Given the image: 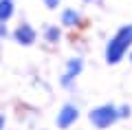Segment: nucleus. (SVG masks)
I'll list each match as a JSON object with an SVG mask.
<instances>
[{
  "mask_svg": "<svg viewBox=\"0 0 132 130\" xmlns=\"http://www.w3.org/2000/svg\"><path fill=\"white\" fill-rule=\"evenodd\" d=\"M130 44H132V24L130 27H123L121 31L110 40L108 49H106V60H108L110 64H117L123 57V53H126V49L130 47Z\"/></svg>",
  "mask_w": 132,
  "mask_h": 130,
  "instance_id": "f257e3e1",
  "label": "nucleus"
},
{
  "mask_svg": "<svg viewBox=\"0 0 132 130\" xmlns=\"http://www.w3.org/2000/svg\"><path fill=\"white\" fill-rule=\"evenodd\" d=\"M117 115L119 112L114 110L112 106H101V108H97V110L90 112V121H93L95 126H99V128H106V126H110L117 119Z\"/></svg>",
  "mask_w": 132,
  "mask_h": 130,
  "instance_id": "f03ea898",
  "label": "nucleus"
},
{
  "mask_svg": "<svg viewBox=\"0 0 132 130\" xmlns=\"http://www.w3.org/2000/svg\"><path fill=\"white\" fill-rule=\"evenodd\" d=\"M75 119H77V108L64 106V110H62L60 117H57V126H60V128H66V126H71Z\"/></svg>",
  "mask_w": 132,
  "mask_h": 130,
  "instance_id": "7ed1b4c3",
  "label": "nucleus"
},
{
  "mask_svg": "<svg viewBox=\"0 0 132 130\" xmlns=\"http://www.w3.org/2000/svg\"><path fill=\"white\" fill-rule=\"evenodd\" d=\"M15 40L22 42V44H31V42L35 40V31H33L29 24H22V27H18V31H15Z\"/></svg>",
  "mask_w": 132,
  "mask_h": 130,
  "instance_id": "20e7f679",
  "label": "nucleus"
},
{
  "mask_svg": "<svg viewBox=\"0 0 132 130\" xmlns=\"http://www.w3.org/2000/svg\"><path fill=\"white\" fill-rule=\"evenodd\" d=\"M13 11V5H11V0H0V20H7Z\"/></svg>",
  "mask_w": 132,
  "mask_h": 130,
  "instance_id": "39448f33",
  "label": "nucleus"
},
{
  "mask_svg": "<svg viewBox=\"0 0 132 130\" xmlns=\"http://www.w3.org/2000/svg\"><path fill=\"white\" fill-rule=\"evenodd\" d=\"M79 68H81V62H79V60L71 62V64H68V73H66V77H64V84H68V82H71V77L79 73Z\"/></svg>",
  "mask_w": 132,
  "mask_h": 130,
  "instance_id": "423d86ee",
  "label": "nucleus"
},
{
  "mask_svg": "<svg viewBox=\"0 0 132 130\" xmlns=\"http://www.w3.org/2000/svg\"><path fill=\"white\" fill-rule=\"evenodd\" d=\"M77 18H79V16H77L75 11H64V18L62 20H64V24H75Z\"/></svg>",
  "mask_w": 132,
  "mask_h": 130,
  "instance_id": "0eeeda50",
  "label": "nucleus"
},
{
  "mask_svg": "<svg viewBox=\"0 0 132 130\" xmlns=\"http://www.w3.org/2000/svg\"><path fill=\"white\" fill-rule=\"evenodd\" d=\"M48 40H57V37H60V33H57V29H48Z\"/></svg>",
  "mask_w": 132,
  "mask_h": 130,
  "instance_id": "6e6552de",
  "label": "nucleus"
},
{
  "mask_svg": "<svg viewBox=\"0 0 132 130\" xmlns=\"http://www.w3.org/2000/svg\"><path fill=\"white\" fill-rule=\"evenodd\" d=\"M46 5H48V7L53 9V7H57V0H46Z\"/></svg>",
  "mask_w": 132,
  "mask_h": 130,
  "instance_id": "1a4fd4ad",
  "label": "nucleus"
},
{
  "mask_svg": "<svg viewBox=\"0 0 132 130\" xmlns=\"http://www.w3.org/2000/svg\"><path fill=\"white\" fill-rule=\"evenodd\" d=\"M2 126H5V119H0V130H2Z\"/></svg>",
  "mask_w": 132,
  "mask_h": 130,
  "instance_id": "9d476101",
  "label": "nucleus"
}]
</instances>
